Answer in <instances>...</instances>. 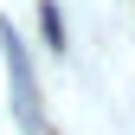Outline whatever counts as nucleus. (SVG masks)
<instances>
[{"label":"nucleus","instance_id":"1","mask_svg":"<svg viewBox=\"0 0 135 135\" xmlns=\"http://www.w3.org/2000/svg\"><path fill=\"white\" fill-rule=\"evenodd\" d=\"M39 26H45V39H52V52H64V20H58V7H52V0L39 7Z\"/></svg>","mask_w":135,"mask_h":135}]
</instances>
